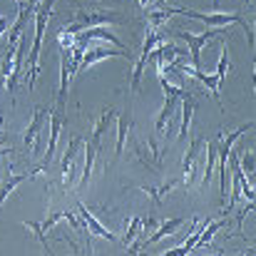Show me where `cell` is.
<instances>
[{
  "instance_id": "cell-24",
  "label": "cell",
  "mask_w": 256,
  "mask_h": 256,
  "mask_svg": "<svg viewBox=\"0 0 256 256\" xmlns=\"http://www.w3.org/2000/svg\"><path fill=\"white\" fill-rule=\"evenodd\" d=\"M114 117H117V112H114L112 107L102 110V114H100V120H97V124H94V130H92V137H94V140H102V134H104L110 120H114Z\"/></svg>"
},
{
  "instance_id": "cell-17",
  "label": "cell",
  "mask_w": 256,
  "mask_h": 256,
  "mask_svg": "<svg viewBox=\"0 0 256 256\" xmlns=\"http://www.w3.org/2000/svg\"><path fill=\"white\" fill-rule=\"evenodd\" d=\"M22 60H25V35H20L18 38V42H15V58H12V75L5 80V90L10 92V97H12V90H15V82H18V78H20V68H22Z\"/></svg>"
},
{
  "instance_id": "cell-28",
  "label": "cell",
  "mask_w": 256,
  "mask_h": 256,
  "mask_svg": "<svg viewBox=\"0 0 256 256\" xmlns=\"http://www.w3.org/2000/svg\"><path fill=\"white\" fill-rule=\"evenodd\" d=\"M58 45H60V50H70L72 45H75V35L72 32H68L65 28L60 30V35H58Z\"/></svg>"
},
{
  "instance_id": "cell-25",
  "label": "cell",
  "mask_w": 256,
  "mask_h": 256,
  "mask_svg": "<svg viewBox=\"0 0 256 256\" xmlns=\"http://www.w3.org/2000/svg\"><path fill=\"white\" fill-rule=\"evenodd\" d=\"M229 68H232V65H229V42H222V60H219V65H216V80H219V85L224 82Z\"/></svg>"
},
{
  "instance_id": "cell-27",
  "label": "cell",
  "mask_w": 256,
  "mask_h": 256,
  "mask_svg": "<svg viewBox=\"0 0 256 256\" xmlns=\"http://www.w3.org/2000/svg\"><path fill=\"white\" fill-rule=\"evenodd\" d=\"M242 172H244V176H249V182L254 179V152H252V150H246V152H244Z\"/></svg>"
},
{
  "instance_id": "cell-7",
  "label": "cell",
  "mask_w": 256,
  "mask_h": 256,
  "mask_svg": "<svg viewBox=\"0 0 256 256\" xmlns=\"http://www.w3.org/2000/svg\"><path fill=\"white\" fill-rule=\"evenodd\" d=\"M162 40V32L157 30V28H150V32H147V40H144V45H142V52H140V60H137V65H134V70H132V92H137L140 90V82H142V72H144V65H147V60L152 58V50H154V45Z\"/></svg>"
},
{
  "instance_id": "cell-10",
  "label": "cell",
  "mask_w": 256,
  "mask_h": 256,
  "mask_svg": "<svg viewBox=\"0 0 256 256\" xmlns=\"http://www.w3.org/2000/svg\"><path fill=\"white\" fill-rule=\"evenodd\" d=\"M134 152H137V157H140V162L144 164V167H150L152 172H160L162 170V162H164V150H160L157 144H154V140H150V142H134Z\"/></svg>"
},
{
  "instance_id": "cell-22",
  "label": "cell",
  "mask_w": 256,
  "mask_h": 256,
  "mask_svg": "<svg viewBox=\"0 0 256 256\" xmlns=\"http://www.w3.org/2000/svg\"><path fill=\"white\" fill-rule=\"evenodd\" d=\"M179 182H182V179L176 176V179H170V182H164V184H160V186H142V192H144V194H147V196L157 204V206H162L164 196L170 194V192L176 186V184H179Z\"/></svg>"
},
{
  "instance_id": "cell-23",
  "label": "cell",
  "mask_w": 256,
  "mask_h": 256,
  "mask_svg": "<svg viewBox=\"0 0 256 256\" xmlns=\"http://www.w3.org/2000/svg\"><path fill=\"white\" fill-rule=\"evenodd\" d=\"M206 150H209V154H206V164H204V176H202V182H199V186L204 189V186H209V182H212V174H214V162H216V137L209 142V144H204Z\"/></svg>"
},
{
  "instance_id": "cell-8",
  "label": "cell",
  "mask_w": 256,
  "mask_h": 256,
  "mask_svg": "<svg viewBox=\"0 0 256 256\" xmlns=\"http://www.w3.org/2000/svg\"><path fill=\"white\" fill-rule=\"evenodd\" d=\"M48 117H50V107H48V104H38V107H35V114H32V122L28 124L25 137H22V144H25V150H28L30 154L38 152V134H40L42 124L48 122Z\"/></svg>"
},
{
  "instance_id": "cell-14",
  "label": "cell",
  "mask_w": 256,
  "mask_h": 256,
  "mask_svg": "<svg viewBox=\"0 0 256 256\" xmlns=\"http://www.w3.org/2000/svg\"><path fill=\"white\" fill-rule=\"evenodd\" d=\"M78 212H80V216H82V224H85V229H87L90 236H100V239H107V242H117V236H114L110 229H104V226L94 219V214L87 209L82 202H78Z\"/></svg>"
},
{
  "instance_id": "cell-4",
  "label": "cell",
  "mask_w": 256,
  "mask_h": 256,
  "mask_svg": "<svg viewBox=\"0 0 256 256\" xmlns=\"http://www.w3.org/2000/svg\"><path fill=\"white\" fill-rule=\"evenodd\" d=\"M226 32V28H206L204 32H186V30H179L176 35L189 45V58H192V65L194 68H202V50H204V45L212 40V38H216V35H224Z\"/></svg>"
},
{
  "instance_id": "cell-30",
  "label": "cell",
  "mask_w": 256,
  "mask_h": 256,
  "mask_svg": "<svg viewBox=\"0 0 256 256\" xmlns=\"http://www.w3.org/2000/svg\"><path fill=\"white\" fill-rule=\"evenodd\" d=\"M18 2H20V0H12V5H15V8H18Z\"/></svg>"
},
{
  "instance_id": "cell-31",
  "label": "cell",
  "mask_w": 256,
  "mask_h": 256,
  "mask_svg": "<svg viewBox=\"0 0 256 256\" xmlns=\"http://www.w3.org/2000/svg\"><path fill=\"white\" fill-rule=\"evenodd\" d=\"M214 8H219V0H214Z\"/></svg>"
},
{
  "instance_id": "cell-5",
  "label": "cell",
  "mask_w": 256,
  "mask_h": 256,
  "mask_svg": "<svg viewBox=\"0 0 256 256\" xmlns=\"http://www.w3.org/2000/svg\"><path fill=\"white\" fill-rule=\"evenodd\" d=\"M62 124H65V107H60V104L50 107V142H48V150H45V160H42V164L38 167L40 174L48 170V164L52 162V157H55V152H58V140H60Z\"/></svg>"
},
{
  "instance_id": "cell-20",
  "label": "cell",
  "mask_w": 256,
  "mask_h": 256,
  "mask_svg": "<svg viewBox=\"0 0 256 256\" xmlns=\"http://www.w3.org/2000/svg\"><path fill=\"white\" fill-rule=\"evenodd\" d=\"M184 216H174V219H167V222H162V224H157V232L154 234H150L147 239H144V244H157L160 239H164L167 234H176V229H182L184 226Z\"/></svg>"
},
{
  "instance_id": "cell-29",
  "label": "cell",
  "mask_w": 256,
  "mask_h": 256,
  "mask_svg": "<svg viewBox=\"0 0 256 256\" xmlns=\"http://www.w3.org/2000/svg\"><path fill=\"white\" fill-rule=\"evenodd\" d=\"M5 30H8V18H2V15H0V38H2V32H5Z\"/></svg>"
},
{
  "instance_id": "cell-1",
  "label": "cell",
  "mask_w": 256,
  "mask_h": 256,
  "mask_svg": "<svg viewBox=\"0 0 256 256\" xmlns=\"http://www.w3.org/2000/svg\"><path fill=\"white\" fill-rule=\"evenodd\" d=\"M52 8H55V0H40L32 10L35 15V38H32V50H30V58H28V85H35V78L40 72V48H42V38H45V28H48V20L52 15Z\"/></svg>"
},
{
  "instance_id": "cell-3",
  "label": "cell",
  "mask_w": 256,
  "mask_h": 256,
  "mask_svg": "<svg viewBox=\"0 0 256 256\" xmlns=\"http://www.w3.org/2000/svg\"><path fill=\"white\" fill-rule=\"evenodd\" d=\"M252 127H254V124L249 122V124H242L239 130H234L232 134H224V132L216 134V160H219V174H222V184H219L222 202L226 199V167H229V152H232V147L236 144V140L244 137Z\"/></svg>"
},
{
  "instance_id": "cell-11",
  "label": "cell",
  "mask_w": 256,
  "mask_h": 256,
  "mask_svg": "<svg viewBox=\"0 0 256 256\" xmlns=\"http://www.w3.org/2000/svg\"><path fill=\"white\" fill-rule=\"evenodd\" d=\"M204 144H206V140H202V137H196L192 144H189V152L184 154V162H182V182L189 186L192 182H194V174L199 170V152L204 150Z\"/></svg>"
},
{
  "instance_id": "cell-12",
  "label": "cell",
  "mask_w": 256,
  "mask_h": 256,
  "mask_svg": "<svg viewBox=\"0 0 256 256\" xmlns=\"http://www.w3.org/2000/svg\"><path fill=\"white\" fill-rule=\"evenodd\" d=\"M75 40H80V42H90V40H104V42H110V45H114V48H120V50H124V42L112 32V30H107L104 25H94V28H85V30H80L78 35H75Z\"/></svg>"
},
{
  "instance_id": "cell-2",
  "label": "cell",
  "mask_w": 256,
  "mask_h": 256,
  "mask_svg": "<svg viewBox=\"0 0 256 256\" xmlns=\"http://www.w3.org/2000/svg\"><path fill=\"white\" fill-rule=\"evenodd\" d=\"M172 15H186V18H194L199 22H204L206 28H229L232 22H239L244 30H246V38L249 42H254V35L246 25V20L239 15V12H196V10H189V8H172Z\"/></svg>"
},
{
  "instance_id": "cell-15",
  "label": "cell",
  "mask_w": 256,
  "mask_h": 256,
  "mask_svg": "<svg viewBox=\"0 0 256 256\" xmlns=\"http://www.w3.org/2000/svg\"><path fill=\"white\" fill-rule=\"evenodd\" d=\"M182 122H179V132H176V140H186L189 134V127H192V117H194V110H196V100L192 92H184L182 94Z\"/></svg>"
},
{
  "instance_id": "cell-21",
  "label": "cell",
  "mask_w": 256,
  "mask_h": 256,
  "mask_svg": "<svg viewBox=\"0 0 256 256\" xmlns=\"http://www.w3.org/2000/svg\"><path fill=\"white\" fill-rule=\"evenodd\" d=\"M100 142L102 140H94L90 137V142L85 144V170H82V179H80V186H85L92 176V167H94V160H97V152H100Z\"/></svg>"
},
{
  "instance_id": "cell-19",
  "label": "cell",
  "mask_w": 256,
  "mask_h": 256,
  "mask_svg": "<svg viewBox=\"0 0 256 256\" xmlns=\"http://www.w3.org/2000/svg\"><path fill=\"white\" fill-rule=\"evenodd\" d=\"M152 58H157V68H164V65H170V62L179 60V58H186V52H184V50H179V48H176V45H172V42H162L160 48L154 45Z\"/></svg>"
},
{
  "instance_id": "cell-9",
  "label": "cell",
  "mask_w": 256,
  "mask_h": 256,
  "mask_svg": "<svg viewBox=\"0 0 256 256\" xmlns=\"http://www.w3.org/2000/svg\"><path fill=\"white\" fill-rule=\"evenodd\" d=\"M85 142H82V137H72L70 140V144H68V150H65V157H62V186L65 189H70V184H72V179H75V172L80 170V162H78V154H80V147H82Z\"/></svg>"
},
{
  "instance_id": "cell-13",
  "label": "cell",
  "mask_w": 256,
  "mask_h": 256,
  "mask_svg": "<svg viewBox=\"0 0 256 256\" xmlns=\"http://www.w3.org/2000/svg\"><path fill=\"white\" fill-rule=\"evenodd\" d=\"M107 58H124V60H130V52H124V50H110V48H90V50H85V55H82V60L78 65V72L80 70H90L94 62L107 60Z\"/></svg>"
},
{
  "instance_id": "cell-18",
  "label": "cell",
  "mask_w": 256,
  "mask_h": 256,
  "mask_svg": "<svg viewBox=\"0 0 256 256\" xmlns=\"http://www.w3.org/2000/svg\"><path fill=\"white\" fill-rule=\"evenodd\" d=\"M130 130H132V112L127 110V112H122L120 114V120H117V144H114V162L122 157V152H124V142H127V137H130Z\"/></svg>"
},
{
  "instance_id": "cell-6",
  "label": "cell",
  "mask_w": 256,
  "mask_h": 256,
  "mask_svg": "<svg viewBox=\"0 0 256 256\" xmlns=\"http://www.w3.org/2000/svg\"><path fill=\"white\" fill-rule=\"evenodd\" d=\"M107 22H122V18H120V15H114V12H87V10H78V20H75V22H70L65 30H68V32H72V35H78V32H80V30H85V28L107 25Z\"/></svg>"
},
{
  "instance_id": "cell-32",
  "label": "cell",
  "mask_w": 256,
  "mask_h": 256,
  "mask_svg": "<svg viewBox=\"0 0 256 256\" xmlns=\"http://www.w3.org/2000/svg\"><path fill=\"white\" fill-rule=\"evenodd\" d=\"M162 2H164V0H157V5H162Z\"/></svg>"
},
{
  "instance_id": "cell-16",
  "label": "cell",
  "mask_w": 256,
  "mask_h": 256,
  "mask_svg": "<svg viewBox=\"0 0 256 256\" xmlns=\"http://www.w3.org/2000/svg\"><path fill=\"white\" fill-rule=\"evenodd\" d=\"M38 174H40V170H38V167H35L32 172H22V174H12V172H10V174L0 182V206L5 204V199L10 196V192H12L15 186H20L22 182H28V179L38 176Z\"/></svg>"
},
{
  "instance_id": "cell-26",
  "label": "cell",
  "mask_w": 256,
  "mask_h": 256,
  "mask_svg": "<svg viewBox=\"0 0 256 256\" xmlns=\"http://www.w3.org/2000/svg\"><path fill=\"white\" fill-rule=\"evenodd\" d=\"M137 232H142V216H132V219H127V232H124L122 244H124V246H130V244H132V239L137 236Z\"/></svg>"
}]
</instances>
